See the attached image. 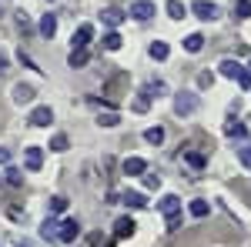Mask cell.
I'll use <instances>...</instances> for the list:
<instances>
[{"mask_svg":"<svg viewBox=\"0 0 251 247\" xmlns=\"http://www.w3.org/2000/svg\"><path fill=\"white\" fill-rule=\"evenodd\" d=\"M198 107H201V100H198L194 90H177L174 94V114L177 117H191Z\"/></svg>","mask_w":251,"mask_h":247,"instance_id":"cell-1","label":"cell"},{"mask_svg":"<svg viewBox=\"0 0 251 247\" xmlns=\"http://www.w3.org/2000/svg\"><path fill=\"white\" fill-rule=\"evenodd\" d=\"M191 14L198 20H218V17H221V7L211 3V0H194V3H191Z\"/></svg>","mask_w":251,"mask_h":247,"instance_id":"cell-2","label":"cell"},{"mask_svg":"<svg viewBox=\"0 0 251 247\" xmlns=\"http://www.w3.org/2000/svg\"><path fill=\"white\" fill-rule=\"evenodd\" d=\"M27 124H30V127H50V124H54V111H50L47 104H37V107L30 111V117H27Z\"/></svg>","mask_w":251,"mask_h":247,"instance_id":"cell-3","label":"cell"},{"mask_svg":"<svg viewBox=\"0 0 251 247\" xmlns=\"http://www.w3.org/2000/svg\"><path fill=\"white\" fill-rule=\"evenodd\" d=\"M127 14H131V17H134V20H141V23H148V20H151V17H154V14H157V7H154V3H151V0H134Z\"/></svg>","mask_w":251,"mask_h":247,"instance_id":"cell-4","label":"cell"},{"mask_svg":"<svg viewBox=\"0 0 251 247\" xmlns=\"http://www.w3.org/2000/svg\"><path fill=\"white\" fill-rule=\"evenodd\" d=\"M77 237H80V224H77V221H71V217H67V221H60L57 241H64V244H74Z\"/></svg>","mask_w":251,"mask_h":247,"instance_id":"cell-5","label":"cell"},{"mask_svg":"<svg viewBox=\"0 0 251 247\" xmlns=\"http://www.w3.org/2000/svg\"><path fill=\"white\" fill-rule=\"evenodd\" d=\"M100 23L111 27V30L121 27V23H124V10H121V7H104V10H100Z\"/></svg>","mask_w":251,"mask_h":247,"instance_id":"cell-6","label":"cell"},{"mask_svg":"<svg viewBox=\"0 0 251 247\" xmlns=\"http://www.w3.org/2000/svg\"><path fill=\"white\" fill-rule=\"evenodd\" d=\"M121 167H124L127 177H141V174H148V160H144V157H127Z\"/></svg>","mask_w":251,"mask_h":247,"instance_id":"cell-7","label":"cell"},{"mask_svg":"<svg viewBox=\"0 0 251 247\" xmlns=\"http://www.w3.org/2000/svg\"><path fill=\"white\" fill-rule=\"evenodd\" d=\"M157 210H161L164 217H171V214H177V210H181V197H177V194H164V197L157 201Z\"/></svg>","mask_w":251,"mask_h":247,"instance_id":"cell-8","label":"cell"},{"mask_svg":"<svg viewBox=\"0 0 251 247\" xmlns=\"http://www.w3.org/2000/svg\"><path fill=\"white\" fill-rule=\"evenodd\" d=\"M24 164H27V171H40L44 167V151L40 147H27L24 151Z\"/></svg>","mask_w":251,"mask_h":247,"instance_id":"cell-9","label":"cell"},{"mask_svg":"<svg viewBox=\"0 0 251 247\" xmlns=\"http://www.w3.org/2000/svg\"><path fill=\"white\" fill-rule=\"evenodd\" d=\"M37 30H40V37H44V40H50L54 34H57V17H54V14H44L40 23H37Z\"/></svg>","mask_w":251,"mask_h":247,"instance_id":"cell-10","label":"cell"},{"mask_svg":"<svg viewBox=\"0 0 251 247\" xmlns=\"http://www.w3.org/2000/svg\"><path fill=\"white\" fill-rule=\"evenodd\" d=\"M121 201L127 204V207H134V210H141V207H148V197L141 194V190H124L121 194Z\"/></svg>","mask_w":251,"mask_h":247,"instance_id":"cell-11","label":"cell"},{"mask_svg":"<svg viewBox=\"0 0 251 247\" xmlns=\"http://www.w3.org/2000/svg\"><path fill=\"white\" fill-rule=\"evenodd\" d=\"M134 230H137L134 217H117V221H114V234H117V237H131Z\"/></svg>","mask_w":251,"mask_h":247,"instance_id":"cell-12","label":"cell"},{"mask_svg":"<svg viewBox=\"0 0 251 247\" xmlns=\"http://www.w3.org/2000/svg\"><path fill=\"white\" fill-rule=\"evenodd\" d=\"M91 37H94V30H91L87 23H84V27H77V30H74V37H71V44H74V50H80V47H87V44H91Z\"/></svg>","mask_w":251,"mask_h":247,"instance_id":"cell-13","label":"cell"},{"mask_svg":"<svg viewBox=\"0 0 251 247\" xmlns=\"http://www.w3.org/2000/svg\"><path fill=\"white\" fill-rule=\"evenodd\" d=\"M57 230H60V221L57 217H47V221L40 224V237H44V241H57Z\"/></svg>","mask_w":251,"mask_h":247,"instance_id":"cell-14","label":"cell"},{"mask_svg":"<svg viewBox=\"0 0 251 247\" xmlns=\"http://www.w3.org/2000/svg\"><path fill=\"white\" fill-rule=\"evenodd\" d=\"M218 70H221V77H228V80H238V74H241L245 67H241L238 60H221V67H218Z\"/></svg>","mask_w":251,"mask_h":247,"instance_id":"cell-15","label":"cell"},{"mask_svg":"<svg viewBox=\"0 0 251 247\" xmlns=\"http://www.w3.org/2000/svg\"><path fill=\"white\" fill-rule=\"evenodd\" d=\"M181 47H184V54H198V50L204 47V37H201V34H188V37L181 40Z\"/></svg>","mask_w":251,"mask_h":247,"instance_id":"cell-16","label":"cell"},{"mask_svg":"<svg viewBox=\"0 0 251 247\" xmlns=\"http://www.w3.org/2000/svg\"><path fill=\"white\" fill-rule=\"evenodd\" d=\"M225 134H228V137H245V134H248V127H245L238 117H228V120H225Z\"/></svg>","mask_w":251,"mask_h":247,"instance_id":"cell-17","label":"cell"},{"mask_svg":"<svg viewBox=\"0 0 251 247\" xmlns=\"http://www.w3.org/2000/svg\"><path fill=\"white\" fill-rule=\"evenodd\" d=\"M141 94H148V97H164V94H168V84H164V80H148Z\"/></svg>","mask_w":251,"mask_h":247,"instance_id":"cell-18","label":"cell"},{"mask_svg":"<svg viewBox=\"0 0 251 247\" xmlns=\"http://www.w3.org/2000/svg\"><path fill=\"white\" fill-rule=\"evenodd\" d=\"M168 17L171 20H184L188 17V7H184L181 0H168Z\"/></svg>","mask_w":251,"mask_h":247,"instance_id":"cell-19","label":"cell"},{"mask_svg":"<svg viewBox=\"0 0 251 247\" xmlns=\"http://www.w3.org/2000/svg\"><path fill=\"white\" fill-rule=\"evenodd\" d=\"M87 47H80V50H71V57H67V64H71V67H74V70H80V67H84V64H87Z\"/></svg>","mask_w":251,"mask_h":247,"instance_id":"cell-20","label":"cell"},{"mask_svg":"<svg viewBox=\"0 0 251 247\" xmlns=\"http://www.w3.org/2000/svg\"><path fill=\"white\" fill-rule=\"evenodd\" d=\"M148 54H151V57H154V60H168V54H171V47H168V44H164V40H154V44H151V50H148Z\"/></svg>","mask_w":251,"mask_h":247,"instance_id":"cell-21","label":"cell"},{"mask_svg":"<svg viewBox=\"0 0 251 247\" xmlns=\"http://www.w3.org/2000/svg\"><path fill=\"white\" fill-rule=\"evenodd\" d=\"M121 47H124V40H121V34H117V30L104 34V50H111V54H114V50H121Z\"/></svg>","mask_w":251,"mask_h":247,"instance_id":"cell-22","label":"cell"},{"mask_svg":"<svg viewBox=\"0 0 251 247\" xmlns=\"http://www.w3.org/2000/svg\"><path fill=\"white\" fill-rule=\"evenodd\" d=\"M30 97H34V87H27V84H17V87H14V100H17V104H27Z\"/></svg>","mask_w":251,"mask_h":247,"instance_id":"cell-23","label":"cell"},{"mask_svg":"<svg viewBox=\"0 0 251 247\" xmlns=\"http://www.w3.org/2000/svg\"><path fill=\"white\" fill-rule=\"evenodd\" d=\"M67 147H71V140H67V134H54V137H50V151H54V154L67 151Z\"/></svg>","mask_w":251,"mask_h":247,"instance_id":"cell-24","label":"cell"},{"mask_svg":"<svg viewBox=\"0 0 251 247\" xmlns=\"http://www.w3.org/2000/svg\"><path fill=\"white\" fill-rule=\"evenodd\" d=\"M184 160H188L191 167H198V171L208 164V157H204V154H194V151H188V147H184Z\"/></svg>","mask_w":251,"mask_h":247,"instance_id":"cell-25","label":"cell"},{"mask_svg":"<svg viewBox=\"0 0 251 247\" xmlns=\"http://www.w3.org/2000/svg\"><path fill=\"white\" fill-rule=\"evenodd\" d=\"M3 180H7L10 187H20V184H24V174H20L17 167H7V171H3Z\"/></svg>","mask_w":251,"mask_h":247,"instance_id":"cell-26","label":"cell"},{"mask_svg":"<svg viewBox=\"0 0 251 247\" xmlns=\"http://www.w3.org/2000/svg\"><path fill=\"white\" fill-rule=\"evenodd\" d=\"M191 214H194V217H208V214H211V204L198 197V201H191Z\"/></svg>","mask_w":251,"mask_h":247,"instance_id":"cell-27","label":"cell"},{"mask_svg":"<svg viewBox=\"0 0 251 247\" xmlns=\"http://www.w3.org/2000/svg\"><path fill=\"white\" fill-rule=\"evenodd\" d=\"M144 140L148 144H164V127H148L144 131Z\"/></svg>","mask_w":251,"mask_h":247,"instance_id":"cell-28","label":"cell"},{"mask_svg":"<svg viewBox=\"0 0 251 247\" xmlns=\"http://www.w3.org/2000/svg\"><path fill=\"white\" fill-rule=\"evenodd\" d=\"M131 107H134V114H148V111H151V97H148V94H137V100L131 104Z\"/></svg>","mask_w":251,"mask_h":247,"instance_id":"cell-29","label":"cell"},{"mask_svg":"<svg viewBox=\"0 0 251 247\" xmlns=\"http://www.w3.org/2000/svg\"><path fill=\"white\" fill-rule=\"evenodd\" d=\"M97 124H100V127H117V124H121V117H117V111H107V114L97 117Z\"/></svg>","mask_w":251,"mask_h":247,"instance_id":"cell-30","label":"cell"},{"mask_svg":"<svg viewBox=\"0 0 251 247\" xmlns=\"http://www.w3.org/2000/svg\"><path fill=\"white\" fill-rule=\"evenodd\" d=\"M234 14L241 20H248L251 17V0H238V3H234Z\"/></svg>","mask_w":251,"mask_h":247,"instance_id":"cell-31","label":"cell"},{"mask_svg":"<svg viewBox=\"0 0 251 247\" xmlns=\"http://www.w3.org/2000/svg\"><path fill=\"white\" fill-rule=\"evenodd\" d=\"M67 210V197H50V214L57 217V214H64Z\"/></svg>","mask_w":251,"mask_h":247,"instance_id":"cell-32","label":"cell"},{"mask_svg":"<svg viewBox=\"0 0 251 247\" xmlns=\"http://www.w3.org/2000/svg\"><path fill=\"white\" fill-rule=\"evenodd\" d=\"M164 227H168V230H177V227H181V210H177V214H171V217H164Z\"/></svg>","mask_w":251,"mask_h":247,"instance_id":"cell-33","label":"cell"},{"mask_svg":"<svg viewBox=\"0 0 251 247\" xmlns=\"http://www.w3.org/2000/svg\"><path fill=\"white\" fill-rule=\"evenodd\" d=\"M238 84H241V90H251V70H248V67L238 74Z\"/></svg>","mask_w":251,"mask_h":247,"instance_id":"cell-34","label":"cell"},{"mask_svg":"<svg viewBox=\"0 0 251 247\" xmlns=\"http://www.w3.org/2000/svg\"><path fill=\"white\" fill-rule=\"evenodd\" d=\"M238 160H241L245 167H251V144H245V147L238 151Z\"/></svg>","mask_w":251,"mask_h":247,"instance_id":"cell-35","label":"cell"},{"mask_svg":"<svg viewBox=\"0 0 251 247\" xmlns=\"http://www.w3.org/2000/svg\"><path fill=\"white\" fill-rule=\"evenodd\" d=\"M144 187H148V190H157V187H161V177H144Z\"/></svg>","mask_w":251,"mask_h":247,"instance_id":"cell-36","label":"cell"},{"mask_svg":"<svg viewBox=\"0 0 251 247\" xmlns=\"http://www.w3.org/2000/svg\"><path fill=\"white\" fill-rule=\"evenodd\" d=\"M0 164H10V151L7 147H0Z\"/></svg>","mask_w":251,"mask_h":247,"instance_id":"cell-37","label":"cell"},{"mask_svg":"<svg viewBox=\"0 0 251 247\" xmlns=\"http://www.w3.org/2000/svg\"><path fill=\"white\" fill-rule=\"evenodd\" d=\"M17 247H34V244H30V241H20V244Z\"/></svg>","mask_w":251,"mask_h":247,"instance_id":"cell-38","label":"cell"},{"mask_svg":"<svg viewBox=\"0 0 251 247\" xmlns=\"http://www.w3.org/2000/svg\"><path fill=\"white\" fill-rule=\"evenodd\" d=\"M0 184H3V177H0Z\"/></svg>","mask_w":251,"mask_h":247,"instance_id":"cell-39","label":"cell"},{"mask_svg":"<svg viewBox=\"0 0 251 247\" xmlns=\"http://www.w3.org/2000/svg\"><path fill=\"white\" fill-rule=\"evenodd\" d=\"M248 70H251V64H248Z\"/></svg>","mask_w":251,"mask_h":247,"instance_id":"cell-40","label":"cell"}]
</instances>
